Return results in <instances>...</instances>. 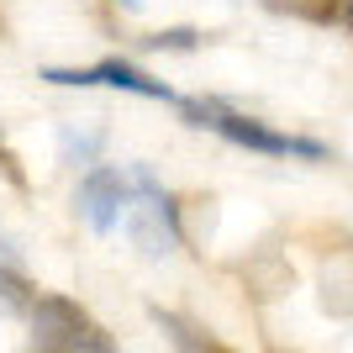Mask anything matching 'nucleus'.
Here are the masks:
<instances>
[{"instance_id": "obj_1", "label": "nucleus", "mask_w": 353, "mask_h": 353, "mask_svg": "<svg viewBox=\"0 0 353 353\" xmlns=\"http://www.w3.org/2000/svg\"><path fill=\"white\" fill-rule=\"evenodd\" d=\"M121 227H127V237H132V243L148 253V259H163V253H174V248H179L174 195L163 190V185L148 174V169H132V206H127Z\"/></svg>"}, {"instance_id": "obj_2", "label": "nucleus", "mask_w": 353, "mask_h": 353, "mask_svg": "<svg viewBox=\"0 0 353 353\" xmlns=\"http://www.w3.org/2000/svg\"><path fill=\"white\" fill-rule=\"evenodd\" d=\"M185 111H190V127H211V132H221L227 143L253 148V153H269V159H327V148H322V143L269 132L264 121L237 117V111H227V105H216V101H206V105H185Z\"/></svg>"}, {"instance_id": "obj_3", "label": "nucleus", "mask_w": 353, "mask_h": 353, "mask_svg": "<svg viewBox=\"0 0 353 353\" xmlns=\"http://www.w3.org/2000/svg\"><path fill=\"white\" fill-rule=\"evenodd\" d=\"M127 206H132V169L101 163V169L85 174V185H79V216L90 221V232H101V237L117 232Z\"/></svg>"}, {"instance_id": "obj_4", "label": "nucleus", "mask_w": 353, "mask_h": 353, "mask_svg": "<svg viewBox=\"0 0 353 353\" xmlns=\"http://www.w3.org/2000/svg\"><path fill=\"white\" fill-rule=\"evenodd\" d=\"M43 79H53V85H74V90L105 85V90H127V95H143V101H179L174 90L163 85V79H148L143 69H132V63H117V59L95 63V69H43Z\"/></svg>"}, {"instance_id": "obj_5", "label": "nucleus", "mask_w": 353, "mask_h": 353, "mask_svg": "<svg viewBox=\"0 0 353 353\" xmlns=\"http://www.w3.org/2000/svg\"><path fill=\"white\" fill-rule=\"evenodd\" d=\"M32 343L37 348H105V338L69 306V301H37L32 311Z\"/></svg>"}, {"instance_id": "obj_6", "label": "nucleus", "mask_w": 353, "mask_h": 353, "mask_svg": "<svg viewBox=\"0 0 353 353\" xmlns=\"http://www.w3.org/2000/svg\"><path fill=\"white\" fill-rule=\"evenodd\" d=\"M121 6H127V11H137V6H143V0H121Z\"/></svg>"}]
</instances>
